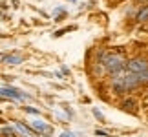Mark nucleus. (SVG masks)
Listing matches in <instances>:
<instances>
[{"label":"nucleus","mask_w":148,"mask_h":137,"mask_svg":"<svg viewBox=\"0 0 148 137\" xmlns=\"http://www.w3.org/2000/svg\"><path fill=\"white\" fill-rule=\"evenodd\" d=\"M135 20L139 22H148V5H143V8L139 9V13H137V16H135Z\"/></svg>","instance_id":"nucleus-7"},{"label":"nucleus","mask_w":148,"mask_h":137,"mask_svg":"<svg viewBox=\"0 0 148 137\" xmlns=\"http://www.w3.org/2000/svg\"><path fill=\"white\" fill-rule=\"evenodd\" d=\"M62 137H73L71 134H62Z\"/></svg>","instance_id":"nucleus-13"},{"label":"nucleus","mask_w":148,"mask_h":137,"mask_svg":"<svg viewBox=\"0 0 148 137\" xmlns=\"http://www.w3.org/2000/svg\"><path fill=\"white\" fill-rule=\"evenodd\" d=\"M134 106V101H124L123 102V108H124V110H126V108H132Z\"/></svg>","instance_id":"nucleus-9"},{"label":"nucleus","mask_w":148,"mask_h":137,"mask_svg":"<svg viewBox=\"0 0 148 137\" xmlns=\"http://www.w3.org/2000/svg\"><path fill=\"white\" fill-rule=\"evenodd\" d=\"M31 128L35 130V132H38V134H51V132H53V130H51V126H48V124L42 123V121L31 123Z\"/></svg>","instance_id":"nucleus-4"},{"label":"nucleus","mask_w":148,"mask_h":137,"mask_svg":"<svg viewBox=\"0 0 148 137\" xmlns=\"http://www.w3.org/2000/svg\"><path fill=\"white\" fill-rule=\"evenodd\" d=\"M93 115H95V117H97V119H99V121H101V123H102V121H104V117H102V113H101V112L97 110V108H93Z\"/></svg>","instance_id":"nucleus-8"},{"label":"nucleus","mask_w":148,"mask_h":137,"mask_svg":"<svg viewBox=\"0 0 148 137\" xmlns=\"http://www.w3.org/2000/svg\"><path fill=\"white\" fill-rule=\"evenodd\" d=\"M139 84H141L139 79L135 77L128 68L112 75V86L115 88V91H119V93H124V91H128V90H134L135 86H139Z\"/></svg>","instance_id":"nucleus-1"},{"label":"nucleus","mask_w":148,"mask_h":137,"mask_svg":"<svg viewBox=\"0 0 148 137\" xmlns=\"http://www.w3.org/2000/svg\"><path fill=\"white\" fill-rule=\"evenodd\" d=\"M2 62L4 64H20L22 62V57L20 55H9V57H2Z\"/></svg>","instance_id":"nucleus-6"},{"label":"nucleus","mask_w":148,"mask_h":137,"mask_svg":"<svg viewBox=\"0 0 148 137\" xmlns=\"http://www.w3.org/2000/svg\"><path fill=\"white\" fill-rule=\"evenodd\" d=\"M139 2H141V0H139ZM143 2H145V0H143Z\"/></svg>","instance_id":"nucleus-14"},{"label":"nucleus","mask_w":148,"mask_h":137,"mask_svg":"<svg viewBox=\"0 0 148 137\" xmlns=\"http://www.w3.org/2000/svg\"><path fill=\"white\" fill-rule=\"evenodd\" d=\"M2 134H4V135H8V134H9V135H15V132H13L11 128H2Z\"/></svg>","instance_id":"nucleus-10"},{"label":"nucleus","mask_w":148,"mask_h":137,"mask_svg":"<svg viewBox=\"0 0 148 137\" xmlns=\"http://www.w3.org/2000/svg\"><path fill=\"white\" fill-rule=\"evenodd\" d=\"M126 68L139 79L141 84H146L148 82V62L145 59H132V60L128 62Z\"/></svg>","instance_id":"nucleus-3"},{"label":"nucleus","mask_w":148,"mask_h":137,"mask_svg":"<svg viewBox=\"0 0 148 137\" xmlns=\"http://www.w3.org/2000/svg\"><path fill=\"white\" fill-rule=\"evenodd\" d=\"M97 135H102V137H106L108 134H106V132H101V130H97Z\"/></svg>","instance_id":"nucleus-12"},{"label":"nucleus","mask_w":148,"mask_h":137,"mask_svg":"<svg viewBox=\"0 0 148 137\" xmlns=\"http://www.w3.org/2000/svg\"><path fill=\"white\" fill-rule=\"evenodd\" d=\"M26 110L29 112V113H38V110H35V108H26Z\"/></svg>","instance_id":"nucleus-11"},{"label":"nucleus","mask_w":148,"mask_h":137,"mask_svg":"<svg viewBox=\"0 0 148 137\" xmlns=\"http://www.w3.org/2000/svg\"><path fill=\"white\" fill-rule=\"evenodd\" d=\"M102 64H104V70L108 73H117V71H121L124 70V66H128V62L126 59H124L123 55H117V53H108L104 59H102Z\"/></svg>","instance_id":"nucleus-2"},{"label":"nucleus","mask_w":148,"mask_h":137,"mask_svg":"<svg viewBox=\"0 0 148 137\" xmlns=\"http://www.w3.org/2000/svg\"><path fill=\"white\" fill-rule=\"evenodd\" d=\"M146 29H148V26H146Z\"/></svg>","instance_id":"nucleus-15"},{"label":"nucleus","mask_w":148,"mask_h":137,"mask_svg":"<svg viewBox=\"0 0 148 137\" xmlns=\"http://www.w3.org/2000/svg\"><path fill=\"white\" fill-rule=\"evenodd\" d=\"M2 95L4 97H13V99H24L26 95H22L18 90H15V88H8V86H4L2 88Z\"/></svg>","instance_id":"nucleus-5"}]
</instances>
